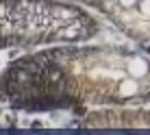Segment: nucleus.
Here are the masks:
<instances>
[{
    "instance_id": "obj_2",
    "label": "nucleus",
    "mask_w": 150,
    "mask_h": 135,
    "mask_svg": "<svg viewBox=\"0 0 150 135\" xmlns=\"http://www.w3.org/2000/svg\"><path fill=\"white\" fill-rule=\"evenodd\" d=\"M137 11H139V15H142V18L150 20V0H139Z\"/></svg>"
},
{
    "instance_id": "obj_1",
    "label": "nucleus",
    "mask_w": 150,
    "mask_h": 135,
    "mask_svg": "<svg viewBox=\"0 0 150 135\" xmlns=\"http://www.w3.org/2000/svg\"><path fill=\"white\" fill-rule=\"evenodd\" d=\"M128 74L133 76V79H142V76L148 74V63L144 59H139V57H135V59L128 61Z\"/></svg>"
},
{
    "instance_id": "obj_3",
    "label": "nucleus",
    "mask_w": 150,
    "mask_h": 135,
    "mask_svg": "<svg viewBox=\"0 0 150 135\" xmlns=\"http://www.w3.org/2000/svg\"><path fill=\"white\" fill-rule=\"evenodd\" d=\"M120 4L124 9H131V7H135V4H139V0H120Z\"/></svg>"
}]
</instances>
